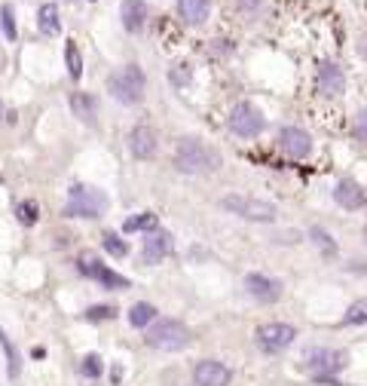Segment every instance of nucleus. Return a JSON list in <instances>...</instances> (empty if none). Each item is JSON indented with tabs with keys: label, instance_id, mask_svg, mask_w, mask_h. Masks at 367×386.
<instances>
[{
	"label": "nucleus",
	"instance_id": "f257e3e1",
	"mask_svg": "<svg viewBox=\"0 0 367 386\" xmlns=\"http://www.w3.org/2000/svg\"><path fill=\"white\" fill-rule=\"evenodd\" d=\"M175 166L184 175H208V172L220 169V154L199 138H181L175 150Z\"/></svg>",
	"mask_w": 367,
	"mask_h": 386
},
{
	"label": "nucleus",
	"instance_id": "f03ea898",
	"mask_svg": "<svg viewBox=\"0 0 367 386\" xmlns=\"http://www.w3.org/2000/svg\"><path fill=\"white\" fill-rule=\"evenodd\" d=\"M144 343L162 353H181L193 343V331L181 319H156L144 328Z\"/></svg>",
	"mask_w": 367,
	"mask_h": 386
},
{
	"label": "nucleus",
	"instance_id": "7ed1b4c3",
	"mask_svg": "<svg viewBox=\"0 0 367 386\" xmlns=\"http://www.w3.org/2000/svg\"><path fill=\"white\" fill-rule=\"evenodd\" d=\"M110 199L105 190L92 184H70L68 202H65V218H101L107 212Z\"/></svg>",
	"mask_w": 367,
	"mask_h": 386
},
{
	"label": "nucleus",
	"instance_id": "20e7f679",
	"mask_svg": "<svg viewBox=\"0 0 367 386\" xmlns=\"http://www.w3.org/2000/svg\"><path fill=\"white\" fill-rule=\"evenodd\" d=\"M107 93L114 95L122 105H138L144 98V71H141L135 62L122 65L119 71L107 77Z\"/></svg>",
	"mask_w": 367,
	"mask_h": 386
},
{
	"label": "nucleus",
	"instance_id": "39448f33",
	"mask_svg": "<svg viewBox=\"0 0 367 386\" xmlns=\"http://www.w3.org/2000/svg\"><path fill=\"white\" fill-rule=\"evenodd\" d=\"M220 209H227L230 215H239L245 221H257V224H272L279 209L267 199H257V197H242V193H230V197L220 199Z\"/></svg>",
	"mask_w": 367,
	"mask_h": 386
},
{
	"label": "nucleus",
	"instance_id": "423d86ee",
	"mask_svg": "<svg viewBox=\"0 0 367 386\" xmlns=\"http://www.w3.org/2000/svg\"><path fill=\"white\" fill-rule=\"evenodd\" d=\"M77 270L83 273V276L89 279H95L98 282V288H107V291H126L132 282L122 276V273L117 270H110L107 264H101L98 255H92V251H83V255L77 258Z\"/></svg>",
	"mask_w": 367,
	"mask_h": 386
},
{
	"label": "nucleus",
	"instance_id": "0eeeda50",
	"mask_svg": "<svg viewBox=\"0 0 367 386\" xmlns=\"http://www.w3.org/2000/svg\"><path fill=\"white\" fill-rule=\"evenodd\" d=\"M303 368L309 371L315 380L336 377V374L346 368V353L331 350V347H312V350H306V355H303Z\"/></svg>",
	"mask_w": 367,
	"mask_h": 386
},
{
	"label": "nucleus",
	"instance_id": "6e6552de",
	"mask_svg": "<svg viewBox=\"0 0 367 386\" xmlns=\"http://www.w3.org/2000/svg\"><path fill=\"white\" fill-rule=\"evenodd\" d=\"M230 132L239 138H257L263 129H267V117L260 114L257 108L251 105V101H239L236 108L230 110Z\"/></svg>",
	"mask_w": 367,
	"mask_h": 386
},
{
	"label": "nucleus",
	"instance_id": "1a4fd4ad",
	"mask_svg": "<svg viewBox=\"0 0 367 386\" xmlns=\"http://www.w3.org/2000/svg\"><path fill=\"white\" fill-rule=\"evenodd\" d=\"M254 340H257V347L263 353L275 355V353H284L294 340H297V328L288 325V322H267V325H260V328L254 331Z\"/></svg>",
	"mask_w": 367,
	"mask_h": 386
},
{
	"label": "nucleus",
	"instance_id": "9d476101",
	"mask_svg": "<svg viewBox=\"0 0 367 386\" xmlns=\"http://www.w3.org/2000/svg\"><path fill=\"white\" fill-rule=\"evenodd\" d=\"M233 371L218 359H202L193 365V383L196 386H230Z\"/></svg>",
	"mask_w": 367,
	"mask_h": 386
},
{
	"label": "nucleus",
	"instance_id": "9b49d317",
	"mask_svg": "<svg viewBox=\"0 0 367 386\" xmlns=\"http://www.w3.org/2000/svg\"><path fill=\"white\" fill-rule=\"evenodd\" d=\"M279 147L291 160H306L312 154V135L306 129H300V126H284L279 132Z\"/></svg>",
	"mask_w": 367,
	"mask_h": 386
},
{
	"label": "nucleus",
	"instance_id": "f8f14e48",
	"mask_svg": "<svg viewBox=\"0 0 367 386\" xmlns=\"http://www.w3.org/2000/svg\"><path fill=\"white\" fill-rule=\"evenodd\" d=\"M171 249H175V242H171V233L156 227V230H150L147 236H144L141 261H144V264H162V261L171 255Z\"/></svg>",
	"mask_w": 367,
	"mask_h": 386
},
{
	"label": "nucleus",
	"instance_id": "ddd939ff",
	"mask_svg": "<svg viewBox=\"0 0 367 386\" xmlns=\"http://www.w3.org/2000/svg\"><path fill=\"white\" fill-rule=\"evenodd\" d=\"M245 291L260 303H275L282 298V282L272 276H263V273H248L245 276Z\"/></svg>",
	"mask_w": 367,
	"mask_h": 386
},
{
	"label": "nucleus",
	"instance_id": "4468645a",
	"mask_svg": "<svg viewBox=\"0 0 367 386\" xmlns=\"http://www.w3.org/2000/svg\"><path fill=\"white\" fill-rule=\"evenodd\" d=\"M315 86H319V93L324 98H336V95H343V89H346V74L334 62H321L319 74H315Z\"/></svg>",
	"mask_w": 367,
	"mask_h": 386
},
{
	"label": "nucleus",
	"instance_id": "2eb2a0df",
	"mask_svg": "<svg viewBox=\"0 0 367 386\" xmlns=\"http://www.w3.org/2000/svg\"><path fill=\"white\" fill-rule=\"evenodd\" d=\"M156 132H153L150 126H135L129 132V150H132V157L135 160H153L156 157Z\"/></svg>",
	"mask_w": 367,
	"mask_h": 386
},
{
	"label": "nucleus",
	"instance_id": "dca6fc26",
	"mask_svg": "<svg viewBox=\"0 0 367 386\" xmlns=\"http://www.w3.org/2000/svg\"><path fill=\"white\" fill-rule=\"evenodd\" d=\"M119 19H122V28L132 34H138L141 28L147 25V4L144 0H122L119 4Z\"/></svg>",
	"mask_w": 367,
	"mask_h": 386
},
{
	"label": "nucleus",
	"instance_id": "f3484780",
	"mask_svg": "<svg viewBox=\"0 0 367 386\" xmlns=\"http://www.w3.org/2000/svg\"><path fill=\"white\" fill-rule=\"evenodd\" d=\"M334 199L340 202L343 209H349V212H355V209H364V202H367V197H364L361 184H355L352 178L336 181V187H334Z\"/></svg>",
	"mask_w": 367,
	"mask_h": 386
},
{
	"label": "nucleus",
	"instance_id": "a211bd4d",
	"mask_svg": "<svg viewBox=\"0 0 367 386\" xmlns=\"http://www.w3.org/2000/svg\"><path fill=\"white\" fill-rule=\"evenodd\" d=\"M70 110H74V117H80L86 126L95 123V117H98V101L95 95H89V93H70Z\"/></svg>",
	"mask_w": 367,
	"mask_h": 386
},
{
	"label": "nucleus",
	"instance_id": "6ab92c4d",
	"mask_svg": "<svg viewBox=\"0 0 367 386\" xmlns=\"http://www.w3.org/2000/svg\"><path fill=\"white\" fill-rule=\"evenodd\" d=\"M178 13L187 25H202V22H208L211 4L208 0H178Z\"/></svg>",
	"mask_w": 367,
	"mask_h": 386
},
{
	"label": "nucleus",
	"instance_id": "aec40b11",
	"mask_svg": "<svg viewBox=\"0 0 367 386\" xmlns=\"http://www.w3.org/2000/svg\"><path fill=\"white\" fill-rule=\"evenodd\" d=\"M156 319H159V310L153 307V303H147V301L132 303V310H129V325L132 328H150Z\"/></svg>",
	"mask_w": 367,
	"mask_h": 386
},
{
	"label": "nucleus",
	"instance_id": "412c9836",
	"mask_svg": "<svg viewBox=\"0 0 367 386\" xmlns=\"http://www.w3.org/2000/svg\"><path fill=\"white\" fill-rule=\"evenodd\" d=\"M159 227V221H156V215L153 212H138V215H132V218H126L122 221V233H147L150 230H156Z\"/></svg>",
	"mask_w": 367,
	"mask_h": 386
},
{
	"label": "nucleus",
	"instance_id": "4be33fe9",
	"mask_svg": "<svg viewBox=\"0 0 367 386\" xmlns=\"http://www.w3.org/2000/svg\"><path fill=\"white\" fill-rule=\"evenodd\" d=\"M0 350H4V355H6V374L9 377H18V371H22V355H18V350H16V343L9 340V334L0 328Z\"/></svg>",
	"mask_w": 367,
	"mask_h": 386
},
{
	"label": "nucleus",
	"instance_id": "5701e85b",
	"mask_svg": "<svg viewBox=\"0 0 367 386\" xmlns=\"http://www.w3.org/2000/svg\"><path fill=\"white\" fill-rule=\"evenodd\" d=\"M37 25H40V31L43 34H58L61 31V22H58V6L55 4H43L40 6V13H37Z\"/></svg>",
	"mask_w": 367,
	"mask_h": 386
},
{
	"label": "nucleus",
	"instance_id": "b1692460",
	"mask_svg": "<svg viewBox=\"0 0 367 386\" xmlns=\"http://www.w3.org/2000/svg\"><path fill=\"white\" fill-rule=\"evenodd\" d=\"M101 246H105V251L107 255H114V258H126L129 255V242L114 230H107L105 236H101Z\"/></svg>",
	"mask_w": 367,
	"mask_h": 386
},
{
	"label": "nucleus",
	"instance_id": "393cba45",
	"mask_svg": "<svg viewBox=\"0 0 367 386\" xmlns=\"http://www.w3.org/2000/svg\"><path fill=\"white\" fill-rule=\"evenodd\" d=\"M65 62H68L70 80H80V77H83V56H80V46H77V43H68V46H65Z\"/></svg>",
	"mask_w": 367,
	"mask_h": 386
},
{
	"label": "nucleus",
	"instance_id": "a878e982",
	"mask_svg": "<svg viewBox=\"0 0 367 386\" xmlns=\"http://www.w3.org/2000/svg\"><path fill=\"white\" fill-rule=\"evenodd\" d=\"M16 218H18V224H25V227H34L37 221H40V209H37V202H34V199H25V202H18V206H16Z\"/></svg>",
	"mask_w": 367,
	"mask_h": 386
},
{
	"label": "nucleus",
	"instance_id": "bb28decb",
	"mask_svg": "<svg viewBox=\"0 0 367 386\" xmlns=\"http://www.w3.org/2000/svg\"><path fill=\"white\" fill-rule=\"evenodd\" d=\"M101 371H105V362H101L98 353H89L83 362H80V374H83L86 380H98Z\"/></svg>",
	"mask_w": 367,
	"mask_h": 386
},
{
	"label": "nucleus",
	"instance_id": "cd10ccee",
	"mask_svg": "<svg viewBox=\"0 0 367 386\" xmlns=\"http://www.w3.org/2000/svg\"><path fill=\"white\" fill-rule=\"evenodd\" d=\"M117 307H110V303H98V307H89L83 316L89 319V322H110V319H117Z\"/></svg>",
	"mask_w": 367,
	"mask_h": 386
},
{
	"label": "nucleus",
	"instance_id": "c85d7f7f",
	"mask_svg": "<svg viewBox=\"0 0 367 386\" xmlns=\"http://www.w3.org/2000/svg\"><path fill=\"white\" fill-rule=\"evenodd\" d=\"M309 236H312V242H315V246H319V249L324 251V255H334V251H336V242H334V236H331L328 230H321V227H312V230H309Z\"/></svg>",
	"mask_w": 367,
	"mask_h": 386
},
{
	"label": "nucleus",
	"instance_id": "c756f323",
	"mask_svg": "<svg viewBox=\"0 0 367 386\" xmlns=\"http://www.w3.org/2000/svg\"><path fill=\"white\" fill-rule=\"evenodd\" d=\"M367 322V301H355L343 316V325H364Z\"/></svg>",
	"mask_w": 367,
	"mask_h": 386
},
{
	"label": "nucleus",
	"instance_id": "7c9ffc66",
	"mask_svg": "<svg viewBox=\"0 0 367 386\" xmlns=\"http://www.w3.org/2000/svg\"><path fill=\"white\" fill-rule=\"evenodd\" d=\"M352 135L361 141V145H367V110H361L358 117H355V123H352Z\"/></svg>",
	"mask_w": 367,
	"mask_h": 386
},
{
	"label": "nucleus",
	"instance_id": "2f4dec72",
	"mask_svg": "<svg viewBox=\"0 0 367 386\" xmlns=\"http://www.w3.org/2000/svg\"><path fill=\"white\" fill-rule=\"evenodd\" d=\"M4 37L16 40V22H13V6H4Z\"/></svg>",
	"mask_w": 367,
	"mask_h": 386
},
{
	"label": "nucleus",
	"instance_id": "473e14b6",
	"mask_svg": "<svg viewBox=\"0 0 367 386\" xmlns=\"http://www.w3.org/2000/svg\"><path fill=\"white\" fill-rule=\"evenodd\" d=\"M169 80H171V83H178V86L187 83V80H190L187 65H175V71H169Z\"/></svg>",
	"mask_w": 367,
	"mask_h": 386
},
{
	"label": "nucleus",
	"instance_id": "72a5a7b5",
	"mask_svg": "<svg viewBox=\"0 0 367 386\" xmlns=\"http://www.w3.org/2000/svg\"><path fill=\"white\" fill-rule=\"evenodd\" d=\"M31 355H34V359H43L46 353H43V347H34V350H31Z\"/></svg>",
	"mask_w": 367,
	"mask_h": 386
},
{
	"label": "nucleus",
	"instance_id": "f704fd0d",
	"mask_svg": "<svg viewBox=\"0 0 367 386\" xmlns=\"http://www.w3.org/2000/svg\"><path fill=\"white\" fill-rule=\"evenodd\" d=\"M0 120H4V101H0Z\"/></svg>",
	"mask_w": 367,
	"mask_h": 386
}]
</instances>
